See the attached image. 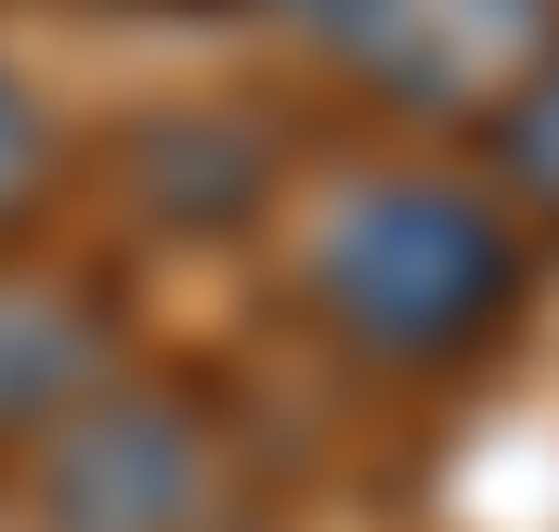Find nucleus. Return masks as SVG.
Masks as SVG:
<instances>
[{"instance_id":"1","label":"nucleus","mask_w":559,"mask_h":532,"mask_svg":"<svg viewBox=\"0 0 559 532\" xmlns=\"http://www.w3.org/2000/svg\"><path fill=\"white\" fill-rule=\"evenodd\" d=\"M299 286H312L325 338H352L365 364H391V377H468L534 312V234L495 208V182L391 169V182H365V195H338L312 221Z\"/></svg>"},{"instance_id":"2","label":"nucleus","mask_w":559,"mask_h":532,"mask_svg":"<svg viewBox=\"0 0 559 532\" xmlns=\"http://www.w3.org/2000/svg\"><path fill=\"white\" fill-rule=\"evenodd\" d=\"M222 442L169 390H105L66 428H39V532H209Z\"/></svg>"},{"instance_id":"3","label":"nucleus","mask_w":559,"mask_h":532,"mask_svg":"<svg viewBox=\"0 0 559 532\" xmlns=\"http://www.w3.org/2000/svg\"><path fill=\"white\" fill-rule=\"evenodd\" d=\"M299 13L325 52H352L378 92H404V105H468L481 92V52L521 26V13H495V0H274Z\"/></svg>"},{"instance_id":"4","label":"nucleus","mask_w":559,"mask_h":532,"mask_svg":"<svg viewBox=\"0 0 559 532\" xmlns=\"http://www.w3.org/2000/svg\"><path fill=\"white\" fill-rule=\"evenodd\" d=\"M118 377L105 351V312L79 286H39V273H0V442L13 428H66L79 402Z\"/></svg>"},{"instance_id":"5","label":"nucleus","mask_w":559,"mask_h":532,"mask_svg":"<svg viewBox=\"0 0 559 532\" xmlns=\"http://www.w3.org/2000/svg\"><path fill=\"white\" fill-rule=\"evenodd\" d=\"M143 169V208H169V221H195V234H222V221H248L261 195H274V131L261 118H156V131L131 143Z\"/></svg>"},{"instance_id":"6","label":"nucleus","mask_w":559,"mask_h":532,"mask_svg":"<svg viewBox=\"0 0 559 532\" xmlns=\"http://www.w3.org/2000/svg\"><path fill=\"white\" fill-rule=\"evenodd\" d=\"M481 156H495V208L521 234H559V39L521 52V78L481 105Z\"/></svg>"},{"instance_id":"7","label":"nucleus","mask_w":559,"mask_h":532,"mask_svg":"<svg viewBox=\"0 0 559 532\" xmlns=\"http://www.w3.org/2000/svg\"><path fill=\"white\" fill-rule=\"evenodd\" d=\"M52 169H66V143H52V105L0 65V247L39 221V195H52Z\"/></svg>"},{"instance_id":"8","label":"nucleus","mask_w":559,"mask_h":532,"mask_svg":"<svg viewBox=\"0 0 559 532\" xmlns=\"http://www.w3.org/2000/svg\"><path fill=\"white\" fill-rule=\"evenodd\" d=\"M79 13H156V0H79Z\"/></svg>"},{"instance_id":"9","label":"nucleus","mask_w":559,"mask_h":532,"mask_svg":"<svg viewBox=\"0 0 559 532\" xmlns=\"http://www.w3.org/2000/svg\"><path fill=\"white\" fill-rule=\"evenodd\" d=\"M495 13H534V0H495Z\"/></svg>"}]
</instances>
